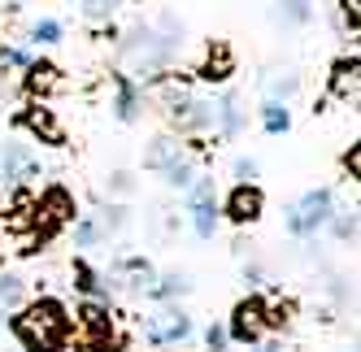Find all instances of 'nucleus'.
Masks as SVG:
<instances>
[{
    "label": "nucleus",
    "instance_id": "nucleus-16",
    "mask_svg": "<svg viewBox=\"0 0 361 352\" xmlns=\"http://www.w3.org/2000/svg\"><path fill=\"white\" fill-rule=\"evenodd\" d=\"M274 18L283 27H305L314 18V9H309V0H274Z\"/></svg>",
    "mask_w": 361,
    "mask_h": 352
},
{
    "label": "nucleus",
    "instance_id": "nucleus-20",
    "mask_svg": "<svg viewBox=\"0 0 361 352\" xmlns=\"http://www.w3.org/2000/svg\"><path fill=\"white\" fill-rule=\"evenodd\" d=\"M61 83V70L57 65H48V61H31L27 65V87L31 92H48V87H57Z\"/></svg>",
    "mask_w": 361,
    "mask_h": 352
},
{
    "label": "nucleus",
    "instance_id": "nucleus-14",
    "mask_svg": "<svg viewBox=\"0 0 361 352\" xmlns=\"http://www.w3.org/2000/svg\"><path fill=\"white\" fill-rule=\"evenodd\" d=\"M118 270L126 274V287H131V291H152V287H157V274H152V265L144 257H122Z\"/></svg>",
    "mask_w": 361,
    "mask_h": 352
},
{
    "label": "nucleus",
    "instance_id": "nucleus-18",
    "mask_svg": "<svg viewBox=\"0 0 361 352\" xmlns=\"http://www.w3.org/2000/svg\"><path fill=\"white\" fill-rule=\"evenodd\" d=\"M226 74H231V53H226V44H214L209 48V61L200 65V79L204 83H222Z\"/></svg>",
    "mask_w": 361,
    "mask_h": 352
},
{
    "label": "nucleus",
    "instance_id": "nucleus-12",
    "mask_svg": "<svg viewBox=\"0 0 361 352\" xmlns=\"http://www.w3.org/2000/svg\"><path fill=\"white\" fill-rule=\"evenodd\" d=\"M218 113H214V127L222 131V135H240V127H244V109H240V96L235 92H226L218 105H214Z\"/></svg>",
    "mask_w": 361,
    "mask_h": 352
},
{
    "label": "nucleus",
    "instance_id": "nucleus-28",
    "mask_svg": "<svg viewBox=\"0 0 361 352\" xmlns=\"http://www.w3.org/2000/svg\"><path fill=\"white\" fill-rule=\"evenodd\" d=\"M226 339H231V335H226V326H218V322L209 326V331H204V344H209V352H226Z\"/></svg>",
    "mask_w": 361,
    "mask_h": 352
},
{
    "label": "nucleus",
    "instance_id": "nucleus-4",
    "mask_svg": "<svg viewBox=\"0 0 361 352\" xmlns=\"http://www.w3.org/2000/svg\"><path fill=\"white\" fill-rule=\"evenodd\" d=\"M270 326V305L262 296H244L235 309H231V326H226V335L235 339V344H257L262 339V331Z\"/></svg>",
    "mask_w": 361,
    "mask_h": 352
},
{
    "label": "nucleus",
    "instance_id": "nucleus-3",
    "mask_svg": "<svg viewBox=\"0 0 361 352\" xmlns=\"http://www.w3.org/2000/svg\"><path fill=\"white\" fill-rule=\"evenodd\" d=\"M74 339L83 352H114V313L100 300H83L74 309Z\"/></svg>",
    "mask_w": 361,
    "mask_h": 352
},
{
    "label": "nucleus",
    "instance_id": "nucleus-24",
    "mask_svg": "<svg viewBox=\"0 0 361 352\" xmlns=\"http://www.w3.org/2000/svg\"><path fill=\"white\" fill-rule=\"evenodd\" d=\"M192 283H188V274H178V270H170V274H161V279H157V287H152V291H157V296H183Z\"/></svg>",
    "mask_w": 361,
    "mask_h": 352
},
{
    "label": "nucleus",
    "instance_id": "nucleus-17",
    "mask_svg": "<svg viewBox=\"0 0 361 352\" xmlns=\"http://www.w3.org/2000/svg\"><path fill=\"white\" fill-rule=\"evenodd\" d=\"M22 296H27V283H22V274H13V270H5L0 274V309H22Z\"/></svg>",
    "mask_w": 361,
    "mask_h": 352
},
{
    "label": "nucleus",
    "instance_id": "nucleus-30",
    "mask_svg": "<svg viewBox=\"0 0 361 352\" xmlns=\"http://www.w3.org/2000/svg\"><path fill=\"white\" fill-rule=\"evenodd\" d=\"M292 92H296V74H283V79H274V100H283V105H288Z\"/></svg>",
    "mask_w": 361,
    "mask_h": 352
},
{
    "label": "nucleus",
    "instance_id": "nucleus-11",
    "mask_svg": "<svg viewBox=\"0 0 361 352\" xmlns=\"http://www.w3.org/2000/svg\"><path fill=\"white\" fill-rule=\"evenodd\" d=\"M114 113H118V122H135L140 113H144V87L140 83H131L126 74H118L114 79Z\"/></svg>",
    "mask_w": 361,
    "mask_h": 352
},
{
    "label": "nucleus",
    "instance_id": "nucleus-10",
    "mask_svg": "<svg viewBox=\"0 0 361 352\" xmlns=\"http://www.w3.org/2000/svg\"><path fill=\"white\" fill-rule=\"evenodd\" d=\"M0 174H5L9 183L18 179H31V174H39V157L31 153V144H5V153H0Z\"/></svg>",
    "mask_w": 361,
    "mask_h": 352
},
{
    "label": "nucleus",
    "instance_id": "nucleus-15",
    "mask_svg": "<svg viewBox=\"0 0 361 352\" xmlns=\"http://www.w3.org/2000/svg\"><path fill=\"white\" fill-rule=\"evenodd\" d=\"M178 157H183V153H178V139H170V135H161V139H152V148H148V153H144V170H170Z\"/></svg>",
    "mask_w": 361,
    "mask_h": 352
},
{
    "label": "nucleus",
    "instance_id": "nucleus-25",
    "mask_svg": "<svg viewBox=\"0 0 361 352\" xmlns=\"http://www.w3.org/2000/svg\"><path fill=\"white\" fill-rule=\"evenodd\" d=\"M326 226H331V235H335V239H348V235L357 231V213H348V209H335Z\"/></svg>",
    "mask_w": 361,
    "mask_h": 352
},
{
    "label": "nucleus",
    "instance_id": "nucleus-29",
    "mask_svg": "<svg viewBox=\"0 0 361 352\" xmlns=\"http://www.w3.org/2000/svg\"><path fill=\"white\" fill-rule=\"evenodd\" d=\"M344 170H348V179H357V183H361V139L344 153Z\"/></svg>",
    "mask_w": 361,
    "mask_h": 352
},
{
    "label": "nucleus",
    "instance_id": "nucleus-31",
    "mask_svg": "<svg viewBox=\"0 0 361 352\" xmlns=\"http://www.w3.org/2000/svg\"><path fill=\"white\" fill-rule=\"evenodd\" d=\"M109 191H114V196H131V174H126V170L109 174Z\"/></svg>",
    "mask_w": 361,
    "mask_h": 352
},
{
    "label": "nucleus",
    "instance_id": "nucleus-19",
    "mask_svg": "<svg viewBox=\"0 0 361 352\" xmlns=\"http://www.w3.org/2000/svg\"><path fill=\"white\" fill-rule=\"evenodd\" d=\"M262 127H266V135H283L292 127V113H288L283 100H266V105H262Z\"/></svg>",
    "mask_w": 361,
    "mask_h": 352
},
{
    "label": "nucleus",
    "instance_id": "nucleus-35",
    "mask_svg": "<svg viewBox=\"0 0 361 352\" xmlns=\"http://www.w3.org/2000/svg\"><path fill=\"white\" fill-rule=\"evenodd\" d=\"M5 352H13V348H5Z\"/></svg>",
    "mask_w": 361,
    "mask_h": 352
},
{
    "label": "nucleus",
    "instance_id": "nucleus-22",
    "mask_svg": "<svg viewBox=\"0 0 361 352\" xmlns=\"http://www.w3.org/2000/svg\"><path fill=\"white\" fill-rule=\"evenodd\" d=\"M31 44H39V48L61 44V22H57V18H39L35 27H31Z\"/></svg>",
    "mask_w": 361,
    "mask_h": 352
},
{
    "label": "nucleus",
    "instance_id": "nucleus-5",
    "mask_svg": "<svg viewBox=\"0 0 361 352\" xmlns=\"http://www.w3.org/2000/svg\"><path fill=\"white\" fill-rule=\"evenodd\" d=\"M188 213H192V231H196V239H214V235H218L214 179H196V183L188 187Z\"/></svg>",
    "mask_w": 361,
    "mask_h": 352
},
{
    "label": "nucleus",
    "instance_id": "nucleus-34",
    "mask_svg": "<svg viewBox=\"0 0 361 352\" xmlns=\"http://www.w3.org/2000/svg\"><path fill=\"white\" fill-rule=\"evenodd\" d=\"M353 352H361V339H357V344H353Z\"/></svg>",
    "mask_w": 361,
    "mask_h": 352
},
{
    "label": "nucleus",
    "instance_id": "nucleus-9",
    "mask_svg": "<svg viewBox=\"0 0 361 352\" xmlns=\"http://www.w3.org/2000/svg\"><path fill=\"white\" fill-rule=\"evenodd\" d=\"M331 96L340 100V105L361 109V61L344 57V61L331 65Z\"/></svg>",
    "mask_w": 361,
    "mask_h": 352
},
{
    "label": "nucleus",
    "instance_id": "nucleus-26",
    "mask_svg": "<svg viewBox=\"0 0 361 352\" xmlns=\"http://www.w3.org/2000/svg\"><path fill=\"white\" fill-rule=\"evenodd\" d=\"M79 5H83V13H87L92 22H105V18H114V13H118L122 0H79Z\"/></svg>",
    "mask_w": 361,
    "mask_h": 352
},
{
    "label": "nucleus",
    "instance_id": "nucleus-21",
    "mask_svg": "<svg viewBox=\"0 0 361 352\" xmlns=\"http://www.w3.org/2000/svg\"><path fill=\"white\" fill-rule=\"evenodd\" d=\"M161 174H166V183H170V187H178V191H188V187L196 183V165H192L188 157H178V161H174L170 170H161Z\"/></svg>",
    "mask_w": 361,
    "mask_h": 352
},
{
    "label": "nucleus",
    "instance_id": "nucleus-23",
    "mask_svg": "<svg viewBox=\"0 0 361 352\" xmlns=\"http://www.w3.org/2000/svg\"><path fill=\"white\" fill-rule=\"evenodd\" d=\"M100 235H105V226H100V218H83L79 226H74V244H79V248H92Z\"/></svg>",
    "mask_w": 361,
    "mask_h": 352
},
{
    "label": "nucleus",
    "instance_id": "nucleus-8",
    "mask_svg": "<svg viewBox=\"0 0 361 352\" xmlns=\"http://www.w3.org/2000/svg\"><path fill=\"white\" fill-rule=\"evenodd\" d=\"M74 218V200H70V191H61V187H48L44 196H39V205H35V222H39V235H53L61 222H70Z\"/></svg>",
    "mask_w": 361,
    "mask_h": 352
},
{
    "label": "nucleus",
    "instance_id": "nucleus-13",
    "mask_svg": "<svg viewBox=\"0 0 361 352\" xmlns=\"http://www.w3.org/2000/svg\"><path fill=\"white\" fill-rule=\"evenodd\" d=\"M22 127H31L44 144H61V122L53 109H31V113H22Z\"/></svg>",
    "mask_w": 361,
    "mask_h": 352
},
{
    "label": "nucleus",
    "instance_id": "nucleus-27",
    "mask_svg": "<svg viewBox=\"0 0 361 352\" xmlns=\"http://www.w3.org/2000/svg\"><path fill=\"white\" fill-rule=\"evenodd\" d=\"M231 174H235L240 183H252V179H257V161H252V157H235V165H231Z\"/></svg>",
    "mask_w": 361,
    "mask_h": 352
},
{
    "label": "nucleus",
    "instance_id": "nucleus-7",
    "mask_svg": "<svg viewBox=\"0 0 361 352\" xmlns=\"http://www.w3.org/2000/svg\"><path fill=\"white\" fill-rule=\"evenodd\" d=\"M262 209H266V196H262V187H257V183H235V187H231V196H226V218L235 222V226H252L257 218H262Z\"/></svg>",
    "mask_w": 361,
    "mask_h": 352
},
{
    "label": "nucleus",
    "instance_id": "nucleus-32",
    "mask_svg": "<svg viewBox=\"0 0 361 352\" xmlns=\"http://www.w3.org/2000/svg\"><path fill=\"white\" fill-rule=\"evenodd\" d=\"M344 13H348V27L361 35V0H344Z\"/></svg>",
    "mask_w": 361,
    "mask_h": 352
},
{
    "label": "nucleus",
    "instance_id": "nucleus-6",
    "mask_svg": "<svg viewBox=\"0 0 361 352\" xmlns=\"http://www.w3.org/2000/svg\"><path fill=\"white\" fill-rule=\"evenodd\" d=\"M144 331H148V339L152 344H183L188 335H192V318L178 309V305H170V309H161V313H152V318H144Z\"/></svg>",
    "mask_w": 361,
    "mask_h": 352
},
{
    "label": "nucleus",
    "instance_id": "nucleus-33",
    "mask_svg": "<svg viewBox=\"0 0 361 352\" xmlns=\"http://www.w3.org/2000/svg\"><path fill=\"white\" fill-rule=\"evenodd\" d=\"M257 352H283V344H262Z\"/></svg>",
    "mask_w": 361,
    "mask_h": 352
},
{
    "label": "nucleus",
    "instance_id": "nucleus-1",
    "mask_svg": "<svg viewBox=\"0 0 361 352\" xmlns=\"http://www.w3.org/2000/svg\"><path fill=\"white\" fill-rule=\"evenodd\" d=\"M13 339L22 344V352H61L70 339V318L66 305L53 296H39L35 305L18 309L13 318Z\"/></svg>",
    "mask_w": 361,
    "mask_h": 352
},
{
    "label": "nucleus",
    "instance_id": "nucleus-2",
    "mask_svg": "<svg viewBox=\"0 0 361 352\" xmlns=\"http://www.w3.org/2000/svg\"><path fill=\"white\" fill-rule=\"evenodd\" d=\"M331 213H335V191L331 187H314V191H305L296 205L283 209V226H288L292 235H318L331 222Z\"/></svg>",
    "mask_w": 361,
    "mask_h": 352
}]
</instances>
